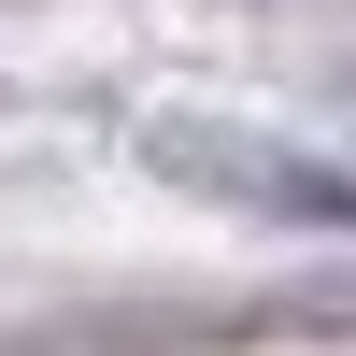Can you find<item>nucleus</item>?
Segmentation results:
<instances>
[{"instance_id": "1", "label": "nucleus", "mask_w": 356, "mask_h": 356, "mask_svg": "<svg viewBox=\"0 0 356 356\" xmlns=\"http://www.w3.org/2000/svg\"><path fill=\"white\" fill-rule=\"evenodd\" d=\"M157 157L214 200H257V214H314V228H356V171H314V157H271V143H200V129H157Z\"/></svg>"}]
</instances>
